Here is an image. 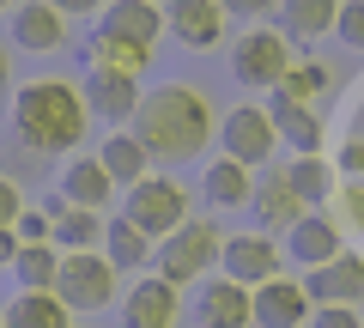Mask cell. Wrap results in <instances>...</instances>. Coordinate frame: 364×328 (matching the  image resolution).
I'll list each match as a JSON object with an SVG mask.
<instances>
[{"label": "cell", "instance_id": "6da1fadb", "mask_svg": "<svg viewBox=\"0 0 364 328\" xmlns=\"http://www.w3.org/2000/svg\"><path fill=\"white\" fill-rule=\"evenodd\" d=\"M85 128H91V104H85V92H79L73 79L43 73V79H31V85H18L13 134H18L25 152H43V158L73 152V146L85 140Z\"/></svg>", "mask_w": 364, "mask_h": 328}, {"label": "cell", "instance_id": "7a4b0ae2", "mask_svg": "<svg viewBox=\"0 0 364 328\" xmlns=\"http://www.w3.org/2000/svg\"><path fill=\"white\" fill-rule=\"evenodd\" d=\"M134 134L152 152V164H188L213 140V110L195 85H164V92H146L140 116H134Z\"/></svg>", "mask_w": 364, "mask_h": 328}, {"label": "cell", "instance_id": "3957f363", "mask_svg": "<svg viewBox=\"0 0 364 328\" xmlns=\"http://www.w3.org/2000/svg\"><path fill=\"white\" fill-rule=\"evenodd\" d=\"M225 255V231L213 219H188L182 231H170L164 243H158V274L170 280V286H188V280H213V262Z\"/></svg>", "mask_w": 364, "mask_h": 328}, {"label": "cell", "instance_id": "277c9868", "mask_svg": "<svg viewBox=\"0 0 364 328\" xmlns=\"http://www.w3.org/2000/svg\"><path fill=\"white\" fill-rule=\"evenodd\" d=\"M116 280H122V268L109 262L104 250H73V255H61L55 298H61L73 316H85V310H104V304H116Z\"/></svg>", "mask_w": 364, "mask_h": 328}, {"label": "cell", "instance_id": "5b68a950", "mask_svg": "<svg viewBox=\"0 0 364 328\" xmlns=\"http://www.w3.org/2000/svg\"><path fill=\"white\" fill-rule=\"evenodd\" d=\"M122 219H134L152 243H164L170 231H182V225H188V189H182L176 176H140V183L128 189Z\"/></svg>", "mask_w": 364, "mask_h": 328}, {"label": "cell", "instance_id": "8992f818", "mask_svg": "<svg viewBox=\"0 0 364 328\" xmlns=\"http://www.w3.org/2000/svg\"><path fill=\"white\" fill-rule=\"evenodd\" d=\"M291 73V37L279 25L273 31H243L231 49V79L255 85V92H279V79Z\"/></svg>", "mask_w": 364, "mask_h": 328}, {"label": "cell", "instance_id": "52a82bcc", "mask_svg": "<svg viewBox=\"0 0 364 328\" xmlns=\"http://www.w3.org/2000/svg\"><path fill=\"white\" fill-rule=\"evenodd\" d=\"M219 274L255 292V286H267V280H279V274H286V243H273L267 231H243V237H225Z\"/></svg>", "mask_w": 364, "mask_h": 328}, {"label": "cell", "instance_id": "ba28073f", "mask_svg": "<svg viewBox=\"0 0 364 328\" xmlns=\"http://www.w3.org/2000/svg\"><path fill=\"white\" fill-rule=\"evenodd\" d=\"M219 146H225V158H237V164H267L273 158V146H279V128H273V116L261 104H237V110H225V122H219Z\"/></svg>", "mask_w": 364, "mask_h": 328}, {"label": "cell", "instance_id": "9c48e42d", "mask_svg": "<svg viewBox=\"0 0 364 328\" xmlns=\"http://www.w3.org/2000/svg\"><path fill=\"white\" fill-rule=\"evenodd\" d=\"M122 316H128V328H176L182 322V286H170L164 274L134 280L128 298H122Z\"/></svg>", "mask_w": 364, "mask_h": 328}, {"label": "cell", "instance_id": "30bf717a", "mask_svg": "<svg viewBox=\"0 0 364 328\" xmlns=\"http://www.w3.org/2000/svg\"><path fill=\"white\" fill-rule=\"evenodd\" d=\"M85 104H91V122H109V128H122V122L140 116L146 92H140V79L134 73H85Z\"/></svg>", "mask_w": 364, "mask_h": 328}, {"label": "cell", "instance_id": "8fae6325", "mask_svg": "<svg viewBox=\"0 0 364 328\" xmlns=\"http://www.w3.org/2000/svg\"><path fill=\"white\" fill-rule=\"evenodd\" d=\"M225 6L219 0H170L164 6V31L182 43V49H219L225 37Z\"/></svg>", "mask_w": 364, "mask_h": 328}, {"label": "cell", "instance_id": "7c38bea8", "mask_svg": "<svg viewBox=\"0 0 364 328\" xmlns=\"http://www.w3.org/2000/svg\"><path fill=\"white\" fill-rule=\"evenodd\" d=\"M310 304H358L364 298V255L358 250H340L334 262L310 268Z\"/></svg>", "mask_w": 364, "mask_h": 328}, {"label": "cell", "instance_id": "4fadbf2b", "mask_svg": "<svg viewBox=\"0 0 364 328\" xmlns=\"http://www.w3.org/2000/svg\"><path fill=\"white\" fill-rule=\"evenodd\" d=\"M13 43L31 55H55L67 43V13H55L49 0H18L13 6Z\"/></svg>", "mask_w": 364, "mask_h": 328}, {"label": "cell", "instance_id": "5bb4252c", "mask_svg": "<svg viewBox=\"0 0 364 328\" xmlns=\"http://www.w3.org/2000/svg\"><path fill=\"white\" fill-rule=\"evenodd\" d=\"M310 310H316L310 292H304L298 280H286V274L267 280V286H255V322L261 328H304Z\"/></svg>", "mask_w": 364, "mask_h": 328}, {"label": "cell", "instance_id": "9a60e30c", "mask_svg": "<svg viewBox=\"0 0 364 328\" xmlns=\"http://www.w3.org/2000/svg\"><path fill=\"white\" fill-rule=\"evenodd\" d=\"M200 322L207 328H249L255 322V292L237 286V280H207V292H200Z\"/></svg>", "mask_w": 364, "mask_h": 328}, {"label": "cell", "instance_id": "2e32d148", "mask_svg": "<svg viewBox=\"0 0 364 328\" xmlns=\"http://www.w3.org/2000/svg\"><path fill=\"white\" fill-rule=\"evenodd\" d=\"M267 116H273V128H279V140H291V152H322L328 128H322V116H316V104H291V97L267 92Z\"/></svg>", "mask_w": 364, "mask_h": 328}, {"label": "cell", "instance_id": "e0dca14e", "mask_svg": "<svg viewBox=\"0 0 364 328\" xmlns=\"http://www.w3.org/2000/svg\"><path fill=\"white\" fill-rule=\"evenodd\" d=\"M286 255H291V262H304V268L334 262V255H340V225L328 219V213H304V219L286 231Z\"/></svg>", "mask_w": 364, "mask_h": 328}, {"label": "cell", "instance_id": "ac0fdd59", "mask_svg": "<svg viewBox=\"0 0 364 328\" xmlns=\"http://www.w3.org/2000/svg\"><path fill=\"white\" fill-rule=\"evenodd\" d=\"M49 219H55V250H61V255L104 250V237H109V219H104V213H91V207H67V201H55Z\"/></svg>", "mask_w": 364, "mask_h": 328}, {"label": "cell", "instance_id": "d6986e66", "mask_svg": "<svg viewBox=\"0 0 364 328\" xmlns=\"http://www.w3.org/2000/svg\"><path fill=\"white\" fill-rule=\"evenodd\" d=\"M97 31H109V37H128V43H140V49H152L158 31H164V13H158V0H116V6H104Z\"/></svg>", "mask_w": 364, "mask_h": 328}, {"label": "cell", "instance_id": "ffe728a7", "mask_svg": "<svg viewBox=\"0 0 364 328\" xmlns=\"http://www.w3.org/2000/svg\"><path fill=\"white\" fill-rule=\"evenodd\" d=\"M286 183H291V195H298L304 207L316 213V207H328V201H334V189H340V171L328 164L322 152H298V158L286 164Z\"/></svg>", "mask_w": 364, "mask_h": 328}, {"label": "cell", "instance_id": "44dd1931", "mask_svg": "<svg viewBox=\"0 0 364 328\" xmlns=\"http://www.w3.org/2000/svg\"><path fill=\"white\" fill-rule=\"evenodd\" d=\"M116 195V176L104 171V158H73L61 176V201L67 207H91V213H104V201Z\"/></svg>", "mask_w": 364, "mask_h": 328}, {"label": "cell", "instance_id": "7402d4cb", "mask_svg": "<svg viewBox=\"0 0 364 328\" xmlns=\"http://www.w3.org/2000/svg\"><path fill=\"white\" fill-rule=\"evenodd\" d=\"M273 18H279V31L291 43H316V37H328L340 25V0H279Z\"/></svg>", "mask_w": 364, "mask_h": 328}, {"label": "cell", "instance_id": "603a6c76", "mask_svg": "<svg viewBox=\"0 0 364 328\" xmlns=\"http://www.w3.org/2000/svg\"><path fill=\"white\" fill-rule=\"evenodd\" d=\"M97 158H104V171L116 176L122 189H134L140 176H152V152L140 146V134H134V128H109V140L97 146Z\"/></svg>", "mask_w": 364, "mask_h": 328}, {"label": "cell", "instance_id": "cb8c5ba5", "mask_svg": "<svg viewBox=\"0 0 364 328\" xmlns=\"http://www.w3.org/2000/svg\"><path fill=\"white\" fill-rule=\"evenodd\" d=\"M249 207L261 213V225H267V237H273V231H291V225H298L304 213H310V207H304L298 195H291L286 171H273V176H261V183H255V201H249Z\"/></svg>", "mask_w": 364, "mask_h": 328}, {"label": "cell", "instance_id": "d4e9b609", "mask_svg": "<svg viewBox=\"0 0 364 328\" xmlns=\"http://www.w3.org/2000/svg\"><path fill=\"white\" fill-rule=\"evenodd\" d=\"M146 61H152V49H140V43H128V37H109V31H91V43H85L91 73H134L140 79Z\"/></svg>", "mask_w": 364, "mask_h": 328}, {"label": "cell", "instance_id": "484cf974", "mask_svg": "<svg viewBox=\"0 0 364 328\" xmlns=\"http://www.w3.org/2000/svg\"><path fill=\"white\" fill-rule=\"evenodd\" d=\"M6 328H73V310L55 292H18L6 304Z\"/></svg>", "mask_w": 364, "mask_h": 328}, {"label": "cell", "instance_id": "4316f807", "mask_svg": "<svg viewBox=\"0 0 364 328\" xmlns=\"http://www.w3.org/2000/svg\"><path fill=\"white\" fill-rule=\"evenodd\" d=\"M207 201L213 207H249L255 201V176H249V164H237V158H213L207 171Z\"/></svg>", "mask_w": 364, "mask_h": 328}, {"label": "cell", "instance_id": "83f0119b", "mask_svg": "<svg viewBox=\"0 0 364 328\" xmlns=\"http://www.w3.org/2000/svg\"><path fill=\"white\" fill-rule=\"evenodd\" d=\"M104 255H109V262L122 268V274H134V268H146V262H152L158 250H152V237H146V231H140V225H134V219H109Z\"/></svg>", "mask_w": 364, "mask_h": 328}, {"label": "cell", "instance_id": "f1b7e54d", "mask_svg": "<svg viewBox=\"0 0 364 328\" xmlns=\"http://www.w3.org/2000/svg\"><path fill=\"white\" fill-rule=\"evenodd\" d=\"M55 274H61V250L55 243H25L18 262H13L18 292H55Z\"/></svg>", "mask_w": 364, "mask_h": 328}, {"label": "cell", "instance_id": "f546056e", "mask_svg": "<svg viewBox=\"0 0 364 328\" xmlns=\"http://www.w3.org/2000/svg\"><path fill=\"white\" fill-rule=\"evenodd\" d=\"M334 92V67L328 61H291V73L279 79V97H291V104H316V97H328Z\"/></svg>", "mask_w": 364, "mask_h": 328}, {"label": "cell", "instance_id": "4dcf8cb0", "mask_svg": "<svg viewBox=\"0 0 364 328\" xmlns=\"http://www.w3.org/2000/svg\"><path fill=\"white\" fill-rule=\"evenodd\" d=\"M328 207H334V213H328V219H334L340 231H346V225H358V231H364V183H340Z\"/></svg>", "mask_w": 364, "mask_h": 328}, {"label": "cell", "instance_id": "1f68e13d", "mask_svg": "<svg viewBox=\"0 0 364 328\" xmlns=\"http://www.w3.org/2000/svg\"><path fill=\"white\" fill-rule=\"evenodd\" d=\"M334 37L346 43V49L364 55V0H340V25H334Z\"/></svg>", "mask_w": 364, "mask_h": 328}, {"label": "cell", "instance_id": "d6a6232c", "mask_svg": "<svg viewBox=\"0 0 364 328\" xmlns=\"http://www.w3.org/2000/svg\"><path fill=\"white\" fill-rule=\"evenodd\" d=\"M310 328H364V322H358V304H316Z\"/></svg>", "mask_w": 364, "mask_h": 328}, {"label": "cell", "instance_id": "836d02e7", "mask_svg": "<svg viewBox=\"0 0 364 328\" xmlns=\"http://www.w3.org/2000/svg\"><path fill=\"white\" fill-rule=\"evenodd\" d=\"M13 231H18V243H55V219H49V213H18V225H13Z\"/></svg>", "mask_w": 364, "mask_h": 328}, {"label": "cell", "instance_id": "e575fe53", "mask_svg": "<svg viewBox=\"0 0 364 328\" xmlns=\"http://www.w3.org/2000/svg\"><path fill=\"white\" fill-rule=\"evenodd\" d=\"M334 171H340V183H364V140H358V134H352V140L340 146Z\"/></svg>", "mask_w": 364, "mask_h": 328}, {"label": "cell", "instance_id": "d590c367", "mask_svg": "<svg viewBox=\"0 0 364 328\" xmlns=\"http://www.w3.org/2000/svg\"><path fill=\"white\" fill-rule=\"evenodd\" d=\"M18 213H25V195L13 176H0V225H18Z\"/></svg>", "mask_w": 364, "mask_h": 328}, {"label": "cell", "instance_id": "8d00e7d4", "mask_svg": "<svg viewBox=\"0 0 364 328\" xmlns=\"http://www.w3.org/2000/svg\"><path fill=\"white\" fill-rule=\"evenodd\" d=\"M225 13H237V18H267V13H279V0H219Z\"/></svg>", "mask_w": 364, "mask_h": 328}, {"label": "cell", "instance_id": "74e56055", "mask_svg": "<svg viewBox=\"0 0 364 328\" xmlns=\"http://www.w3.org/2000/svg\"><path fill=\"white\" fill-rule=\"evenodd\" d=\"M55 13H67V18H85V13H104V0H49Z\"/></svg>", "mask_w": 364, "mask_h": 328}, {"label": "cell", "instance_id": "f35d334b", "mask_svg": "<svg viewBox=\"0 0 364 328\" xmlns=\"http://www.w3.org/2000/svg\"><path fill=\"white\" fill-rule=\"evenodd\" d=\"M18 250H25V243H18V231H13V225H0V268H13Z\"/></svg>", "mask_w": 364, "mask_h": 328}, {"label": "cell", "instance_id": "ab89813d", "mask_svg": "<svg viewBox=\"0 0 364 328\" xmlns=\"http://www.w3.org/2000/svg\"><path fill=\"white\" fill-rule=\"evenodd\" d=\"M6 79H13V67H6V55H0V104H6Z\"/></svg>", "mask_w": 364, "mask_h": 328}, {"label": "cell", "instance_id": "60d3db41", "mask_svg": "<svg viewBox=\"0 0 364 328\" xmlns=\"http://www.w3.org/2000/svg\"><path fill=\"white\" fill-rule=\"evenodd\" d=\"M13 6H18V0H0V13H13Z\"/></svg>", "mask_w": 364, "mask_h": 328}, {"label": "cell", "instance_id": "b9f144b4", "mask_svg": "<svg viewBox=\"0 0 364 328\" xmlns=\"http://www.w3.org/2000/svg\"><path fill=\"white\" fill-rule=\"evenodd\" d=\"M0 328H6V310H0Z\"/></svg>", "mask_w": 364, "mask_h": 328}]
</instances>
